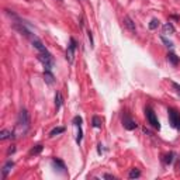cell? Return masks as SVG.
I'll return each instance as SVG.
<instances>
[{"label": "cell", "instance_id": "obj_1", "mask_svg": "<svg viewBox=\"0 0 180 180\" xmlns=\"http://www.w3.org/2000/svg\"><path fill=\"white\" fill-rule=\"evenodd\" d=\"M30 128V116L28 111L25 109H21L18 113V118H17V130L20 131V134H25Z\"/></svg>", "mask_w": 180, "mask_h": 180}, {"label": "cell", "instance_id": "obj_2", "mask_svg": "<svg viewBox=\"0 0 180 180\" xmlns=\"http://www.w3.org/2000/svg\"><path fill=\"white\" fill-rule=\"evenodd\" d=\"M37 58H38L39 62L44 65L45 71H52V68H54V65H55V61H54V56L49 54V52H44V54H39L38 52Z\"/></svg>", "mask_w": 180, "mask_h": 180}, {"label": "cell", "instance_id": "obj_3", "mask_svg": "<svg viewBox=\"0 0 180 180\" xmlns=\"http://www.w3.org/2000/svg\"><path fill=\"white\" fill-rule=\"evenodd\" d=\"M167 113H169V123H170V125L173 128H176V130H180V114L174 109H169Z\"/></svg>", "mask_w": 180, "mask_h": 180}, {"label": "cell", "instance_id": "obj_4", "mask_svg": "<svg viewBox=\"0 0 180 180\" xmlns=\"http://www.w3.org/2000/svg\"><path fill=\"white\" fill-rule=\"evenodd\" d=\"M145 114H146V118H148V123H149V124L153 127V128L159 130V128H160V124H159V120H158V117L155 116L153 110L151 109V107H148V109L145 110Z\"/></svg>", "mask_w": 180, "mask_h": 180}, {"label": "cell", "instance_id": "obj_5", "mask_svg": "<svg viewBox=\"0 0 180 180\" xmlns=\"http://www.w3.org/2000/svg\"><path fill=\"white\" fill-rule=\"evenodd\" d=\"M75 51H76V41L73 38H71V42L68 45V49H66V61L69 63L73 62V58H75Z\"/></svg>", "mask_w": 180, "mask_h": 180}, {"label": "cell", "instance_id": "obj_6", "mask_svg": "<svg viewBox=\"0 0 180 180\" xmlns=\"http://www.w3.org/2000/svg\"><path fill=\"white\" fill-rule=\"evenodd\" d=\"M123 125H124V128L125 130H128V131H132V130H135L137 128V123H135V120H132V118L130 117L128 114H124L123 116Z\"/></svg>", "mask_w": 180, "mask_h": 180}, {"label": "cell", "instance_id": "obj_7", "mask_svg": "<svg viewBox=\"0 0 180 180\" xmlns=\"http://www.w3.org/2000/svg\"><path fill=\"white\" fill-rule=\"evenodd\" d=\"M31 42H32V45H34V48L38 51L39 54H44V52H48V49L45 48V45L39 41L37 37H31Z\"/></svg>", "mask_w": 180, "mask_h": 180}, {"label": "cell", "instance_id": "obj_8", "mask_svg": "<svg viewBox=\"0 0 180 180\" xmlns=\"http://www.w3.org/2000/svg\"><path fill=\"white\" fill-rule=\"evenodd\" d=\"M124 25H125V27L131 32H135V31H137V28H135V23L132 21V18H131L130 16H125V17H124Z\"/></svg>", "mask_w": 180, "mask_h": 180}, {"label": "cell", "instance_id": "obj_9", "mask_svg": "<svg viewBox=\"0 0 180 180\" xmlns=\"http://www.w3.org/2000/svg\"><path fill=\"white\" fill-rule=\"evenodd\" d=\"M13 166H14V162H13V160H7V162H6V165L3 166V170H1V172H3V179L7 176V173L11 170Z\"/></svg>", "mask_w": 180, "mask_h": 180}, {"label": "cell", "instance_id": "obj_10", "mask_svg": "<svg viewBox=\"0 0 180 180\" xmlns=\"http://www.w3.org/2000/svg\"><path fill=\"white\" fill-rule=\"evenodd\" d=\"M44 79H45V82H47L48 85H54L55 83V78H54V75H52V72L51 71L44 72Z\"/></svg>", "mask_w": 180, "mask_h": 180}, {"label": "cell", "instance_id": "obj_11", "mask_svg": "<svg viewBox=\"0 0 180 180\" xmlns=\"http://www.w3.org/2000/svg\"><path fill=\"white\" fill-rule=\"evenodd\" d=\"M52 165H54L55 167H58L59 170H62V172H65V169H66L65 163H63L61 159H58V158H54V159H52Z\"/></svg>", "mask_w": 180, "mask_h": 180}, {"label": "cell", "instance_id": "obj_12", "mask_svg": "<svg viewBox=\"0 0 180 180\" xmlns=\"http://www.w3.org/2000/svg\"><path fill=\"white\" fill-rule=\"evenodd\" d=\"M8 138H14V132H11V131H8V130L0 131V139H1V141L8 139Z\"/></svg>", "mask_w": 180, "mask_h": 180}, {"label": "cell", "instance_id": "obj_13", "mask_svg": "<svg viewBox=\"0 0 180 180\" xmlns=\"http://www.w3.org/2000/svg\"><path fill=\"white\" fill-rule=\"evenodd\" d=\"M14 28H16V30H18V31L21 32V34H24L25 37H31L30 31H28V30H27V28L24 27L23 23H20V24H14Z\"/></svg>", "mask_w": 180, "mask_h": 180}, {"label": "cell", "instance_id": "obj_14", "mask_svg": "<svg viewBox=\"0 0 180 180\" xmlns=\"http://www.w3.org/2000/svg\"><path fill=\"white\" fill-rule=\"evenodd\" d=\"M167 59H169V62L172 63V65H174V66H177V65H179V62H180L179 58L173 54V52H169V54H167Z\"/></svg>", "mask_w": 180, "mask_h": 180}, {"label": "cell", "instance_id": "obj_15", "mask_svg": "<svg viewBox=\"0 0 180 180\" xmlns=\"http://www.w3.org/2000/svg\"><path fill=\"white\" fill-rule=\"evenodd\" d=\"M62 102H63L62 94L58 92V93H56V96H55V109H56V110L61 109V106H62Z\"/></svg>", "mask_w": 180, "mask_h": 180}, {"label": "cell", "instance_id": "obj_16", "mask_svg": "<svg viewBox=\"0 0 180 180\" xmlns=\"http://www.w3.org/2000/svg\"><path fill=\"white\" fill-rule=\"evenodd\" d=\"M42 149H44V145L38 144V145H35V146L30 151V155H38V153H41V152H42Z\"/></svg>", "mask_w": 180, "mask_h": 180}, {"label": "cell", "instance_id": "obj_17", "mask_svg": "<svg viewBox=\"0 0 180 180\" xmlns=\"http://www.w3.org/2000/svg\"><path fill=\"white\" fill-rule=\"evenodd\" d=\"M141 176V172H139V169H131V172H130V174H128V177L130 179H138Z\"/></svg>", "mask_w": 180, "mask_h": 180}, {"label": "cell", "instance_id": "obj_18", "mask_svg": "<svg viewBox=\"0 0 180 180\" xmlns=\"http://www.w3.org/2000/svg\"><path fill=\"white\" fill-rule=\"evenodd\" d=\"M174 32V27L170 23L165 24L163 25V34H173Z\"/></svg>", "mask_w": 180, "mask_h": 180}, {"label": "cell", "instance_id": "obj_19", "mask_svg": "<svg viewBox=\"0 0 180 180\" xmlns=\"http://www.w3.org/2000/svg\"><path fill=\"white\" fill-rule=\"evenodd\" d=\"M92 125H93L94 128H100V127H102V120H100V117L94 116L93 120H92Z\"/></svg>", "mask_w": 180, "mask_h": 180}, {"label": "cell", "instance_id": "obj_20", "mask_svg": "<svg viewBox=\"0 0 180 180\" xmlns=\"http://www.w3.org/2000/svg\"><path fill=\"white\" fill-rule=\"evenodd\" d=\"M63 131H65L63 127H56V128H54V130L49 132V137H55V135H58V134H62Z\"/></svg>", "mask_w": 180, "mask_h": 180}, {"label": "cell", "instance_id": "obj_21", "mask_svg": "<svg viewBox=\"0 0 180 180\" xmlns=\"http://www.w3.org/2000/svg\"><path fill=\"white\" fill-rule=\"evenodd\" d=\"M159 24H160V21H159L158 18H152L151 23H149V28H151V30H156L158 27H159Z\"/></svg>", "mask_w": 180, "mask_h": 180}, {"label": "cell", "instance_id": "obj_22", "mask_svg": "<svg viewBox=\"0 0 180 180\" xmlns=\"http://www.w3.org/2000/svg\"><path fill=\"white\" fill-rule=\"evenodd\" d=\"M173 158H174V153L173 152H170V153H167V155H165V163L166 165H170L173 162Z\"/></svg>", "mask_w": 180, "mask_h": 180}, {"label": "cell", "instance_id": "obj_23", "mask_svg": "<svg viewBox=\"0 0 180 180\" xmlns=\"http://www.w3.org/2000/svg\"><path fill=\"white\" fill-rule=\"evenodd\" d=\"M82 123H83V120H82L80 116H76V117L73 118V124L76 127H82Z\"/></svg>", "mask_w": 180, "mask_h": 180}, {"label": "cell", "instance_id": "obj_24", "mask_svg": "<svg viewBox=\"0 0 180 180\" xmlns=\"http://www.w3.org/2000/svg\"><path fill=\"white\" fill-rule=\"evenodd\" d=\"M82 138H83V131H82V128L79 127L78 137H76V142H78V144H80V142H82Z\"/></svg>", "mask_w": 180, "mask_h": 180}, {"label": "cell", "instance_id": "obj_25", "mask_svg": "<svg viewBox=\"0 0 180 180\" xmlns=\"http://www.w3.org/2000/svg\"><path fill=\"white\" fill-rule=\"evenodd\" d=\"M87 37H89V41H90V47H94V41H93V35H92V31H87Z\"/></svg>", "mask_w": 180, "mask_h": 180}, {"label": "cell", "instance_id": "obj_26", "mask_svg": "<svg viewBox=\"0 0 180 180\" xmlns=\"http://www.w3.org/2000/svg\"><path fill=\"white\" fill-rule=\"evenodd\" d=\"M162 41L165 42V45H166V47H173V44H172V42H170L169 39H166L165 37H162Z\"/></svg>", "mask_w": 180, "mask_h": 180}, {"label": "cell", "instance_id": "obj_27", "mask_svg": "<svg viewBox=\"0 0 180 180\" xmlns=\"http://www.w3.org/2000/svg\"><path fill=\"white\" fill-rule=\"evenodd\" d=\"M172 86H173V89H174V90H176V92L180 94V85H177V83H174V82H173Z\"/></svg>", "mask_w": 180, "mask_h": 180}, {"label": "cell", "instance_id": "obj_28", "mask_svg": "<svg viewBox=\"0 0 180 180\" xmlns=\"http://www.w3.org/2000/svg\"><path fill=\"white\" fill-rule=\"evenodd\" d=\"M14 152H16V148H14V146H11V148L7 151V155H11V153H14Z\"/></svg>", "mask_w": 180, "mask_h": 180}, {"label": "cell", "instance_id": "obj_29", "mask_svg": "<svg viewBox=\"0 0 180 180\" xmlns=\"http://www.w3.org/2000/svg\"><path fill=\"white\" fill-rule=\"evenodd\" d=\"M103 179H116V177H114V176H113V174H104V176H103Z\"/></svg>", "mask_w": 180, "mask_h": 180}, {"label": "cell", "instance_id": "obj_30", "mask_svg": "<svg viewBox=\"0 0 180 180\" xmlns=\"http://www.w3.org/2000/svg\"><path fill=\"white\" fill-rule=\"evenodd\" d=\"M58 1H62V0H58Z\"/></svg>", "mask_w": 180, "mask_h": 180}]
</instances>
